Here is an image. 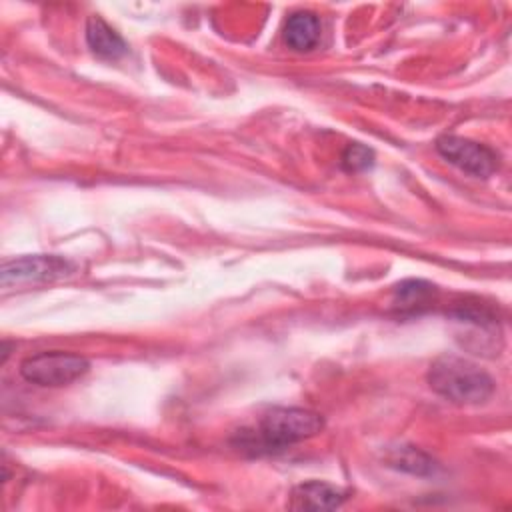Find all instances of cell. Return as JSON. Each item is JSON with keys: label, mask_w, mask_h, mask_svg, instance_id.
Returning a JSON list of instances; mask_svg holds the SVG:
<instances>
[{"label": "cell", "mask_w": 512, "mask_h": 512, "mask_svg": "<svg viewBox=\"0 0 512 512\" xmlns=\"http://www.w3.org/2000/svg\"><path fill=\"white\" fill-rule=\"evenodd\" d=\"M428 384L456 404H482L494 392V380L486 370L454 354H444L430 364Z\"/></svg>", "instance_id": "1"}, {"label": "cell", "mask_w": 512, "mask_h": 512, "mask_svg": "<svg viewBox=\"0 0 512 512\" xmlns=\"http://www.w3.org/2000/svg\"><path fill=\"white\" fill-rule=\"evenodd\" d=\"M324 428V418L306 408H272L258 424V440L264 448H286L308 440Z\"/></svg>", "instance_id": "2"}, {"label": "cell", "mask_w": 512, "mask_h": 512, "mask_svg": "<svg viewBox=\"0 0 512 512\" xmlns=\"http://www.w3.org/2000/svg\"><path fill=\"white\" fill-rule=\"evenodd\" d=\"M90 368V362L84 356L70 352H40L28 356L20 364V374L26 382L38 386H66L82 378Z\"/></svg>", "instance_id": "3"}, {"label": "cell", "mask_w": 512, "mask_h": 512, "mask_svg": "<svg viewBox=\"0 0 512 512\" xmlns=\"http://www.w3.org/2000/svg\"><path fill=\"white\" fill-rule=\"evenodd\" d=\"M72 270L74 266L60 256H44V254L22 256L2 264L0 282H2V288L8 290L12 286L52 282L68 276Z\"/></svg>", "instance_id": "4"}, {"label": "cell", "mask_w": 512, "mask_h": 512, "mask_svg": "<svg viewBox=\"0 0 512 512\" xmlns=\"http://www.w3.org/2000/svg\"><path fill=\"white\" fill-rule=\"evenodd\" d=\"M436 150L444 160L476 178H488L498 168V156L492 148L462 136H440Z\"/></svg>", "instance_id": "5"}, {"label": "cell", "mask_w": 512, "mask_h": 512, "mask_svg": "<svg viewBox=\"0 0 512 512\" xmlns=\"http://www.w3.org/2000/svg\"><path fill=\"white\" fill-rule=\"evenodd\" d=\"M346 500V492L328 482L310 480L292 490V508L296 510H332Z\"/></svg>", "instance_id": "6"}, {"label": "cell", "mask_w": 512, "mask_h": 512, "mask_svg": "<svg viewBox=\"0 0 512 512\" xmlns=\"http://www.w3.org/2000/svg\"><path fill=\"white\" fill-rule=\"evenodd\" d=\"M86 42L88 48L100 58H118L126 52V42L122 36L108 26L100 16H90L86 22Z\"/></svg>", "instance_id": "7"}, {"label": "cell", "mask_w": 512, "mask_h": 512, "mask_svg": "<svg viewBox=\"0 0 512 512\" xmlns=\"http://www.w3.org/2000/svg\"><path fill=\"white\" fill-rule=\"evenodd\" d=\"M284 40L292 50H312L320 40V20L312 12H294L284 24Z\"/></svg>", "instance_id": "8"}, {"label": "cell", "mask_w": 512, "mask_h": 512, "mask_svg": "<svg viewBox=\"0 0 512 512\" xmlns=\"http://www.w3.org/2000/svg\"><path fill=\"white\" fill-rule=\"evenodd\" d=\"M388 462H390V466H394L398 470L418 474V476L434 472V462L426 454L416 450L414 446L392 448L388 454Z\"/></svg>", "instance_id": "9"}, {"label": "cell", "mask_w": 512, "mask_h": 512, "mask_svg": "<svg viewBox=\"0 0 512 512\" xmlns=\"http://www.w3.org/2000/svg\"><path fill=\"white\" fill-rule=\"evenodd\" d=\"M340 164L346 172H362L368 170L374 164V152L360 144V142H352L346 146V150L342 152Z\"/></svg>", "instance_id": "10"}, {"label": "cell", "mask_w": 512, "mask_h": 512, "mask_svg": "<svg viewBox=\"0 0 512 512\" xmlns=\"http://www.w3.org/2000/svg\"><path fill=\"white\" fill-rule=\"evenodd\" d=\"M434 292V286L432 284H426L422 280H408V282H402L398 288H396V294H398V302L402 306H418V304H424Z\"/></svg>", "instance_id": "11"}]
</instances>
